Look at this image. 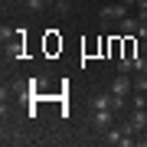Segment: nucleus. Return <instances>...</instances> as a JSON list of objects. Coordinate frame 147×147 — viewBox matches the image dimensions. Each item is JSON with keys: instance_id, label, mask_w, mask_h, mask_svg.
I'll list each match as a JSON object with an SVG mask.
<instances>
[{"instance_id": "f257e3e1", "label": "nucleus", "mask_w": 147, "mask_h": 147, "mask_svg": "<svg viewBox=\"0 0 147 147\" xmlns=\"http://www.w3.org/2000/svg\"><path fill=\"white\" fill-rule=\"evenodd\" d=\"M101 23H118L127 16V3H111V7H101Z\"/></svg>"}, {"instance_id": "f03ea898", "label": "nucleus", "mask_w": 147, "mask_h": 147, "mask_svg": "<svg viewBox=\"0 0 147 147\" xmlns=\"http://www.w3.org/2000/svg\"><path fill=\"white\" fill-rule=\"evenodd\" d=\"M111 92H115V95H124V98H127V95L134 92V79H131L127 72H118L115 79H111Z\"/></svg>"}, {"instance_id": "7ed1b4c3", "label": "nucleus", "mask_w": 147, "mask_h": 147, "mask_svg": "<svg viewBox=\"0 0 147 147\" xmlns=\"http://www.w3.org/2000/svg\"><path fill=\"white\" fill-rule=\"evenodd\" d=\"M111 115H115L111 108H92V127L108 131V127H111Z\"/></svg>"}, {"instance_id": "20e7f679", "label": "nucleus", "mask_w": 147, "mask_h": 147, "mask_svg": "<svg viewBox=\"0 0 147 147\" xmlns=\"http://www.w3.org/2000/svg\"><path fill=\"white\" fill-rule=\"evenodd\" d=\"M131 124H134V131L141 134L144 127H147V111L144 108H134V115H131Z\"/></svg>"}, {"instance_id": "39448f33", "label": "nucleus", "mask_w": 147, "mask_h": 147, "mask_svg": "<svg viewBox=\"0 0 147 147\" xmlns=\"http://www.w3.org/2000/svg\"><path fill=\"white\" fill-rule=\"evenodd\" d=\"M121 33H137V16H124V20H118Z\"/></svg>"}, {"instance_id": "423d86ee", "label": "nucleus", "mask_w": 147, "mask_h": 147, "mask_svg": "<svg viewBox=\"0 0 147 147\" xmlns=\"http://www.w3.org/2000/svg\"><path fill=\"white\" fill-rule=\"evenodd\" d=\"M131 105H134V108H147V98H144V92H131Z\"/></svg>"}, {"instance_id": "0eeeda50", "label": "nucleus", "mask_w": 147, "mask_h": 147, "mask_svg": "<svg viewBox=\"0 0 147 147\" xmlns=\"http://www.w3.org/2000/svg\"><path fill=\"white\" fill-rule=\"evenodd\" d=\"M134 72H147V59L144 56H134Z\"/></svg>"}, {"instance_id": "6e6552de", "label": "nucleus", "mask_w": 147, "mask_h": 147, "mask_svg": "<svg viewBox=\"0 0 147 147\" xmlns=\"http://www.w3.org/2000/svg\"><path fill=\"white\" fill-rule=\"evenodd\" d=\"M137 20H147V0H137Z\"/></svg>"}, {"instance_id": "1a4fd4ad", "label": "nucleus", "mask_w": 147, "mask_h": 147, "mask_svg": "<svg viewBox=\"0 0 147 147\" xmlns=\"http://www.w3.org/2000/svg\"><path fill=\"white\" fill-rule=\"evenodd\" d=\"M137 39H147V20H137Z\"/></svg>"}, {"instance_id": "9d476101", "label": "nucleus", "mask_w": 147, "mask_h": 147, "mask_svg": "<svg viewBox=\"0 0 147 147\" xmlns=\"http://www.w3.org/2000/svg\"><path fill=\"white\" fill-rule=\"evenodd\" d=\"M26 7H30V10H42V7H46V0H30Z\"/></svg>"}, {"instance_id": "9b49d317", "label": "nucleus", "mask_w": 147, "mask_h": 147, "mask_svg": "<svg viewBox=\"0 0 147 147\" xmlns=\"http://www.w3.org/2000/svg\"><path fill=\"white\" fill-rule=\"evenodd\" d=\"M121 3H127V7H134V3H137V0H121Z\"/></svg>"}, {"instance_id": "f8f14e48", "label": "nucleus", "mask_w": 147, "mask_h": 147, "mask_svg": "<svg viewBox=\"0 0 147 147\" xmlns=\"http://www.w3.org/2000/svg\"><path fill=\"white\" fill-rule=\"evenodd\" d=\"M69 3H72V0H69Z\"/></svg>"}]
</instances>
